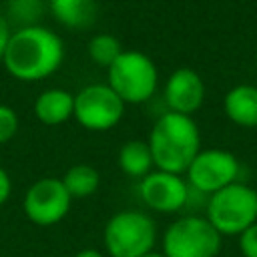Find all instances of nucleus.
Instances as JSON below:
<instances>
[{
    "label": "nucleus",
    "mask_w": 257,
    "mask_h": 257,
    "mask_svg": "<svg viewBox=\"0 0 257 257\" xmlns=\"http://www.w3.org/2000/svg\"><path fill=\"white\" fill-rule=\"evenodd\" d=\"M2 62L12 78L38 82L62 66L64 42L54 30L42 24L16 28L10 32Z\"/></svg>",
    "instance_id": "obj_1"
},
{
    "label": "nucleus",
    "mask_w": 257,
    "mask_h": 257,
    "mask_svg": "<svg viewBox=\"0 0 257 257\" xmlns=\"http://www.w3.org/2000/svg\"><path fill=\"white\" fill-rule=\"evenodd\" d=\"M147 143L159 171L185 175L201 151V133L191 116L167 110L155 120Z\"/></svg>",
    "instance_id": "obj_2"
},
{
    "label": "nucleus",
    "mask_w": 257,
    "mask_h": 257,
    "mask_svg": "<svg viewBox=\"0 0 257 257\" xmlns=\"http://www.w3.org/2000/svg\"><path fill=\"white\" fill-rule=\"evenodd\" d=\"M207 221L221 237H239L245 229L257 223V191L235 181L209 195Z\"/></svg>",
    "instance_id": "obj_3"
},
{
    "label": "nucleus",
    "mask_w": 257,
    "mask_h": 257,
    "mask_svg": "<svg viewBox=\"0 0 257 257\" xmlns=\"http://www.w3.org/2000/svg\"><path fill=\"white\" fill-rule=\"evenodd\" d=\"M106 84L124 104L147 102L159 86V70L151 56L141 50H122L106 68Z\"/></svg>",
    "instance_id": "obj_4"
},
{
    "label": "nucleus",
    "mask_w": 257,
    "mask_h": 257,
    "mask_svg": "<svg viewBox=\"0 0 257 257\" xmlns=\"http://www.w3.org/2000/svg\"><path fill=\"white\" fill-rule=\"evenodd\" d=\"M102 243L110 257H143L155 249L157 225L141 211H118L106 221Z\"/></svg>",
    "instance_id": "obj_5"
},
{
    "label": "nucleus",
    "mask_w": 257,
    "mask_h": 257,
    "mask_svg": "<svg viewBox=\"0 0 257 257\" xmlns=\"http://www.w3.org/2000/svg\"><path fill=\"white\" fill-rule=\"evenodd\" d=\"M219 251L221 235L207 217H179L163 233V253L167 257H217Z\"/></svg>",
    "instance_id": "obj_6"
},
{
    "label": "nucleus",
    "mask_w": 257,
    "mask_h": 257,
    "mask_svg": "<svg viewBox=\"0 0 257 257\" xmlns=\"http://www.w3.org/2000/svg\"><path fill=\"white\" fill-rule=\"evenodd\" d=\"M124 100L106 84H86L74 94V118L80 126L104 133L116 126L124 114Z\"/></svg>",
    "instance_id": "obj_7"
},
{
    "label": "nucleus",
    "mask_w": 257,
    "mask_h": 257,
    "mask_svg": "<svg viewBox=\"0 0 257 257\" xmlns=\"http://www.w3.org/2000/svg\"><path fill=\"white\" fill-rule=\"evenodd\" d=\"M72 205V197L68 195L62 179L42 177L34 181L22 199L24 215L30 223L38 227H50L60 223Z\"/></svg>",
    "instance_id": "obj_8"
},
{
    "label": "nucleus",
    "mask_w": 257,
    "mask_h": 257,
    "mask_svg": "<svg viewBox=\"0 0 257 257\" xmlns=\"http://www.w3.org/2000/svg\"><path fill=\"white\" fill-rule=\"evenodd\" d=\"M187 183L199 193L213 195L237 181L239 161L225 149H201L187 169Z\"/></svg>",
    "instance_id": "obj_9"
},
{
    "label": "nucleus",
    "mask_w": 257,
    "mask_h": 257,
    "mask_svg": "<svg viewBox=\"0 0 257 257\" xmlns=\"http://www.w3.org/2000/svg\"><path fill=\"white\" fill-rule=\"evenodd\" d=\"M141 199L147 207L159 213H177L189 201V183L183 175L167 171H151L139 183Z\"/></svg>",
    "instance_id": "obj_10"
},
{
    "label": "nucleus",
    "mask_w": 257,
    "mask_h": 257,
    "mask_svg": "<svg viewBox=\"0 0 257 257\" xmlns=\"http://www.w3.org/2000/svg\"><path fill=\"white\" fill-rule=\"evenodd\" d=\"M165 104L171 112L191 116L203 106L205 100V82L201 74L189 66L173 70L165 82Z\"/></svg>",
    "instance_id": "obj_11"
},
{
    "label": "nucleus",
    "mask_w": 257,
    "mask_h": 257,
    "mask_svg": "<svg viewBox=\"0 0 257 257\" xmlns=\"http://www.w3.org/2000/svg\"><path fill=\"white\" fill-rule=\"evenodd\" d=\"M223 110L233 124L255 128L257 126V86L237 84L229 88L223 98Z\"/></svg>",
    "instance_id": "obj_12"
},
{
    "label": "nucleus",
    "mask_w": 257,
    "mask_h": 257,
    "mask_svg": "<svg viewBox=\"0 0 257 257\" xmlns=\"http://www.w3.org/2000/svg\"><path fill=\"white\" fill-rule=\"evenodd\" d=\"M34 114L46 126H58L74 116V94L64 88H46L34 100Z\"/></svg>",
    "instance_id": "obj_13"
},
{
    "label": "nucleus",
    "mask_w": 257,
    "mask_h": 257,
    "mask_svg": "<svg viewBox=\"0 0 257 257\" xmlns=\"http://www.w3.org/2000/svg\"><path fill=\"white\" fill-rule=\"evenodd\" d=\"M52 16L72 30L88 28L96 18V0H48Z\"/></svg>",
    "instance_id": "obj_14"
},
{
    "label": "nucleus",
    "mask_w": 257,
    "mask_h": 257,
    "mask_svg": "<svg viewBox=\"0 0 257 257\" xmlns=\"http://www.w3.org/2000/svg\"><path fill=\"white\" fill-rule=\"evenodd\" d=\"M118 167L128 177L143 179L145 175H149L155 167L149 143L141 141V139L126 141L118 151Z\"/></svg>",
    "instance_id": "obj_15"
},
{
    "label": "nucleus",
    "mask_w": 257,
    "mask_h": 257,
    "mask_svg": "<svg viewBox=\"0 0 257 257\" xmlns=\"http://www.w3.org/2000/svg\"><path fill=\"white\" fill-rule=\"evenodd\" d=\"M62 183H64V187L72 199H86L92 193H96L98 183H100V175L92 165L78 163V165H72L64 173Z\"/></svg>",
    "instance_id": "obj_16"
},
{
    "label": "nucleus",
    "mask_w": 257,
    "mask_h": 257,
    "mask_svg": "<svg viewBox=\"0 0 257 257\" xmlns=\"http://www.w3.org/2000/svg\"><path fill=\"white\" fill-rule=\"evenodd\" d=\"M44 0H8V24H16V28L40 24L44 14Z\"/></svg>",
    "instance_id": "obj_17"
},
{
    "label": "nucleus",
    "mask_w": 257,
    "mask_h": 257,
    "mask_svg": "<svg viewBox=\"0 0 257 257\" xmlns=\"http://www.w3.org/2000/svg\"><path fill=\"white\" fill-rule=\"evenodd\" d=\"M86 50H88V56H90V60L94 64L108 68L118 58V54L122 52V46H120V42H118L116 36L106 34V32H100V34H94L88 40Z\"/></svg>",
    "instance_id": "obj_18"
},
{
    "label": "nucleus",
    "mask_w": 257,
    "mask_h": 257,
    "mask_svg": "<svg viewBox=\"0 0 257 257\" xmlns=\"http://www.w3.org/2000/svg\"><path fill=\"white\" fill-rule=\"evenodd\" d=\"M18 126H20V120H18V114L12 106L0 102V145L12 141L18 133Z\"/></svg>",
    "instance_id": "obj_19"
},
{
    "label": "nucleus",
    "mask_w": 257,
    "mask_h": 257,
    "mask_svg": "<svg viewBox=\"0 0 257 257\" xmlns=\"http://www.w3.org/2000/svg\"><path fill=\"white\" fill-rule=\"evenodd\" d=\"M239 251L243 257H257V223L239 235Z\"/></svg>",
    "instance_id": "obj_20"
},
{
    "label": "nucleus",
    "mask_w": 257,
    "mask_h": 257,
    "mask_svg": "<svg viewBox=\"0 0 257 257\" xmlns=\"http://www.w3.org/2000/svg\"><path fill=\"white\" fill-rule=\"evenodd\" d=\"M10 193H12V181H10V175L6 173L4 167H0V207L8 201Z\"/></svg>",
    "instance_id": "obj_21"
},
{
    "label": "nucleus",
    "mask_w": 257,
    "mask_h": 257,
    "mask_svg": "<svg viewBox=\"0 0 257 257\" xmlns=\"http://www.w3.org/2000/svg\"><path fill=\"white\" fill-rule=\"evenodd\" d=\"M8 38H10V24H8V22H6V18L0 14V60H2V56H4V50H6Z\"/></svg>",
    "instance_id": "obj_22"
},
{
    "label": "nucleus",
    "mask_w": 257,
    "mask_h": 257,
    "mask_svg": "<svg viewBox=\"0 0 257 257\" xmlns=\"http://www.w3.org/2000/svg\"><path fill=\"white\" fill-rule=\"evenodd\" d=\"M74 257H104L100 251H96V249H82V251H78Z\"/></svg>",
    "instance_id": "obj_23"
},
{
    "label": "nucleus",
    "mask_w": 257,
    "mask_h": 257,
    "mask_svg": "<svg viewBox=\"0 0 257 257\" xmlns=\"http://www.w3.org/2000/svg\"><path fill=\"white\" fill-rule=\"evenodd\" d=\"M143 257H167V255H165L163 251H155V249H153V251H149V253L143 255Z\"/></svg>",
    "instance_id": "obj_24"
},
{
    "label": "nucleus",
    "mask_w": 257,
    "mask_h": 257,
    "mask_svg": "<svg viewBox=\"0 0 257 257\" xmlns=\"http://www.w3.org/2000/svg\"><path fill=\"white\" fill-rule=\"evenodd\" d=\"M255 70H257V58H255Z\"/></svg>",
    "instance_id": "obj_25"
}]
</instances>
